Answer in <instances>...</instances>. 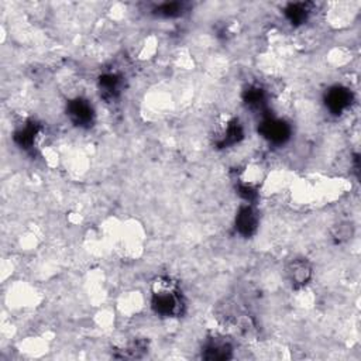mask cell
<instances>
[{
    "instance_id": "1",
    "label": "cell",
    "mask_w": 361,
    "mask_h": 361,
    "mask_svg": "<svg viewBox=\"0 0 361 361\" xmlns=\"http://www.w3.org/2000/svg\"><path fill=\"white\" fill-rule=\"evenodd\" d=\"M151 303L154 312L164 317L180 316L185 309V302L176 282L166 276L155 279Z\"/></svg>"
},
{
    "instance_id": "2",
    "label": "cell",
    "mask_w": 361,
    "mask_h": 361,
    "mask_svg": "<svg viewBox=\"0 0 361 361\" xmlns=\"http://www.w3.org/2000/svg\"><path fill=\"white\" fill-rule=\"evenodd\" d=\"M233 355V344L224 336H212L209 337L202 348V357L204 360H228Z\"/></svg>"
},
{
    "instance_id": "3",
    "label": "cell",
    "mask_w": 361,
    "mask_h": 361,
    "mask_svg": "<svg viewBox=\"0 0 361 361\" xmlns=\"http://www.w3.org/2000/svg\"><path fill=\"white\" fill-rule=\"evenodd\" d=\"M259 131L265 140L274 144H282L290 135L289 126L282 118H275V117H265L261 121Z\"/></svg>"
},
{
    "instance_id": "4",
    "label": "cell",
    "mask_w": 361,
    "mask_h": 361,
    "mask_svg": "<svg viewBox=\"0 0 361 361\" xmlns=\"http://www.w3.org/2000/svg\"><path fill=\"white\" fill-rule=\"evenodd\" d=\"M286 278L295 288H302L312 279L313 269L306 258H295L286 265Z\"/></svg>"
},
{
    "instance_id": "5",
    "label": "cell",
    "mask_w": 361,
    "mask_h": 361,
    "mask_svg": "<svg viewBox=\"0 0 361 361\" xmlns=\"http://www.w3.org/2000/svg\"><path fill=\"white\" fill-rule=\"evenodd\" d=\"M68 116L73 124L79 127H89L93 123L94 110L87 100L76 97L68 103Z\"/></svg>"
},
{
    "instance_id": "6",
    "label": "cell",
    "mask_w": 361,
    "mask_h": 361,
    "mask_svg": "<svg viewBox=\"0 0 361 361\" xmlns=\"http://www.w3.org/2000/svg\"><path fill=\"white\" fill-rule=\"evenodd\" d=\"M353 93L350 89L343 86H333L326 93V107L333 114H341L344 110H347L351 104Z\"/></svg>"
},
{
    "instance_id": "7",
    "label": "cell",
    "mask_w": 361,
    "mask_h": 361,
    "mask_svg": "<svg viewBox=\"0 0 361 361\" xmlns=\"http://www.w3.org/2000/svg\"><path fill=\"white\" fill-rule=\"evenodd\" d=\"M257 226H258V217L254 207L251 204L241 206L235 216V230L241 235L248 237L254 234V231L257 230Z\"/></svg>"
}]
</instances>
